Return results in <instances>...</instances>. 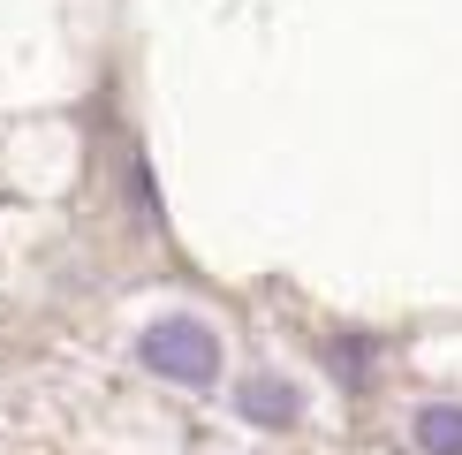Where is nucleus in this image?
<instances>
[{
    "label": "nucleus",
    "instance_id": "nucleus-2",
    "mask_svg": "<svg viewBox=\"0 0 462 455\" xmlns=\"http://www.w3.org/2000/svg\"><path fill=\"white\" fill-rule=\"evenodd\" d=\"M236 410L250 417V425H265V432H288L303 417V395L288 387V379H273V372H250L243 395H236Z\"/></svg>",
    "mask_w": 462,
    "mask_h": 455
},
{
    "label": "nucleus",
    "instance_id": "nucleus-3",
    "mask_svg": "<svg viewBox=\"0 0 462 455\" xmlns=\"http://www.w3.org/2000/svg\"><path fill=\"white\" fill-rule=\"evenodd\" d=\"M417 448L425 455H462V403H425L417 410Z\"/></svg>",
    "mask_w": 462,
    "mask_h": 455
},
{
    "label": "nucleus",
    "instance_id": "nucleus-1",
    "mask_svg": "<svg viewBox=\"0 0 462 455\" xmlns=\"http://www.w3.org/2000/svg\"><path fill=\"white\" fill-rule=\"evenodd\" d=\"M137 357H144V372H160V379H175V387H213L220 379V334L205 327V319H152V327L137 334Z\"/></svg>",
    "mask_w": 462,
    "mask_h": 455
}]
</instances>
